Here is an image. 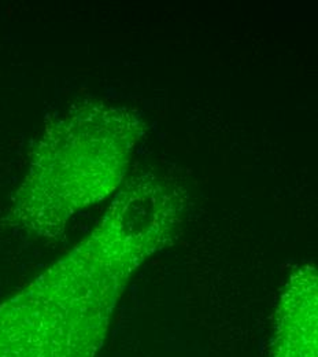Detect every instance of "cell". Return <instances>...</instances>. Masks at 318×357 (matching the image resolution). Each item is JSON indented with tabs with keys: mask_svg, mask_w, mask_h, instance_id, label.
Returning <instances> with one entry per match:
<instances>
[{
	"mask_svg": "<svg viewBox=\"0 0 318 357\" xmlns=\"http://www.w3.org/2000/svg\"><path fill=\"white\" fill-rule=\"evenodd\" d=\"M144 134V120L125 106L102 100L72 106L36 143L8 224L29 236L61 238L76 215L124 185Z\"/></svg>",
	"mask_w": 318,
	"mask_h": 357,
	"instance_id": "7a4b0ae2",
	"label": "cell"
},
{
	"mask_svg": "<svg viewBox=\"0 0 318 357\" xmlns=\"http://www.w3.org/2000/svg\"><path fill=\"white\" fill-rule=\"evenodd\" d=\"M268 357H318V268H296L284 284Z\"/></svg>",
	"mask_w": 318,
	"mask_h": 357,
	"instance_id": "3957f363",
	"label": "cell"
},
{
	"mask_svg": "<svg viewBox=\"0 0 318 357\" xmlns=\"http://www.w3.org/2000/svg\"><path fill=\"white\" fill-rule=\"evenodd\" d=\"M185 205L151 172L127 180L79 245L0 305V357H97L131 278L173 243Z\"/></svg>",
	"mask_w": 318,
	"mask_h": 357,
	"instance_id": "6da1fadb",
	"label": "cell"
}]
</instances>
